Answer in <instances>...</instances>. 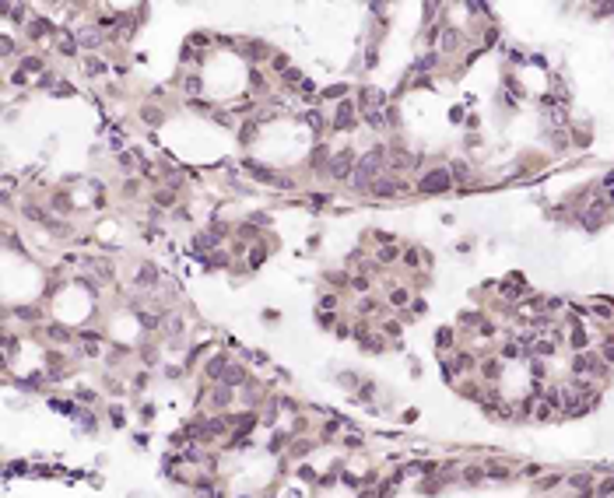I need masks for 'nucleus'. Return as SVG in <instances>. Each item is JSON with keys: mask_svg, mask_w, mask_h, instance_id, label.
Here are the masks:
<instances>
[{"mask_svg": "<svg viewBox=\"0 0 614 498\" xmlns=\"http://www.w3.org/2000/svg\"><path fill=\"white\" fill-rule=\"evenodd\" d=\"M383 169H386V151H383V147H372V151H365L362 161L355 165L351 183H355L358 190H372V183L383 176Z\"/></svg>", "mask_w": 614, "mask_h": 498, "instance_id": "obj_1", "label": "nucleus"}, {"mask_svg": "<svg viewBox=\"0 0 614 498\" xmlns=\"http://www.w3.org/2000/svg\"><path fill=\"white\" fill-rule=\"evenodd\" d=\"M572 372L583 375V379H600L607 372V365H604V358L593 355V351H579V355L572 358Z\"/></svg>", "mask_w": 614, "mask_h": 498, "instance_id": "obj_2", "label": "nucleus"}, {"mask_svg": "<svg viewBox=\"0 0 614 498\" xmlns=\"http://www.w3.org/2000/svg\"><path fill=\"white\" fill-rule=\"evenodd\" d=\"M450 186H453V176H450L446 169H432L428 176L418 179V190H421V193H442V190H450Z\"/></svg>", "mask_w": 614, "mask_h": 498, "instance_id": "obj_3", "label": "nucleus"}, {"mask_svg": "<svg viewBox=\"0 0 614 498\" xmlns=\"http://www.w3.org/2000/svg\"><path fill=\"white\" fill-rule=\"evenodd\" d=\"M355 151H337L333 158H330V176L333 179H351L355 176Z\"/></svg>", "mask_w": 614, "mask_h": 498, "instance_id": "obj_4", "label": "nucleus"}, {"mask_svg": "<svg viewBox=\"0 0 614 498\" xmlns=\"http://www.w3.org/2000/svg\"><path fill=\"white\" fill-rule=\"evenodd\" d=\"M246 172H249L253 179H260V183H270V186H285V190H292V183H288L285 176H277V172H270V169L256 165V161H246Z\"/></svg>", "mask_w": 614, "mask_h": 498, "instance_id": "obj_5", "label": "nucleus"}, {"mask_svg": "<svg viewBox=\"0 0 614 498\" xmlns=\"http://www.w3.org/2000/svg\"><path fill=\"white\" fill-rule=\"evenodd\" d=\"M407 186L400 183V179H386V176H379L376 183H372V190L369 193H376V197H400Z\"/></svg>", "mask_w": 614, "mask_h": 498, "instance_id": "obj_6", "label": "nucleus"}, {"mask_svg": "<svg viewBox=\"0 0 614 498\" xmlns=\"http://www.w3.org/2000/svg\"><path fill=\"white\" fill-rule=\"evenodd\" d=\"M355 123V102H341L333 113V130H348Z\"/></svg>", "mask_w": 614, "mask_h": 498, "instance_id": "obj_7", "label": "nucleus"}, {"mask_svg": "<svg viewBox=\"0 0 614 498\" xmlns=\"http://www.w3.org/2000/svg\"><path fill=\"white\" fill-rule=\"evenodd\" d=\"M607 207H611V200H607V197H593V200L586 204V211H583V217H590V221H597V217H604V214H607Z\"/></svg>", "mask_w": 614, "mask_h": 498, "instance_id": "obj_8", "label": "nucleus"}, {"mask_svg": "<svg viewBox=\"0 0 614 498\" xmlns=\"http://www.w3.org/2000/svg\"><path fill=\"white\" fill-rule=\"evenodd\" d=\"M362 102H365V109H372V113H376V109L386 102V95L379 91V88H365V91H362Z\"/></svg>", "mask_w": 614, "mask_h": 498, "instance_id": "obj_9", "label": "nucleus"}, {"mask_svg": "<svg viewBox=\"0 0 614 498\" xmlns=\"http://www.w3.org/2000/svg\"><path fill=\"white\" fill-rule=\"evenodd\" d=\"M554 414H558L554 404H547V400H537V404H534V418H537V421H551Z\"/></svg>", "mask_w": 614, "mask_h": 498, "instance_id": "obj_10", "label": "nucleus"}, {"mask_svg": "<svg viewBox=\"0 0 614 498\" xmlns=\"http://www.w3.org/2000/svg\"><path fill=\"white\" fill-rule=\"evenodd\" d=\"M137 281L141 285H158V270H154V263H141V274H137Z\"/></svg>", "mask_w": 614, "mask_h": 498, "instance_id": "obj_11", "label": "nucleus"}, {"mask_svg": "<svg viewBox=\"0 0 614 498\" xmlns=\"http://www.w3.org/2000/svg\"><path fill=\"white\" fill-rule=\"evenodd\" d=\"M457 46H463V35H460V32H457V28L442 32V49L450 53V49H457Z\"/></svg>", "mask_w": 614, "mask_h": 498, "instance_id": "obj_12", "label": "nucleus"}, {"mask_svg": "<svg viewBox=\"0 0 614 498\" xmlns=\"http://www.w3.org/2000/svg\"><path fill=\"white\" fill-rule=\"evenodd\" d=\"M407 302H411L407 288H393V291H389V305H393V309H404Z\"/></svg>", "mask_w": 614, "mask_h": 498, "instance_id": "obj_13", "label": "nucleus"}, {"mask_svg": "<svg viewBox=\"0 0 614 498\" xmlns=\"http://www.w3.org/2000/svg\"><path fill=\"white\" fill-rule=\"evenodd\" d=\"M193 249H197V253H207V249H214V235H211V232L197 235V239H193Z\"/></svg>", "mask_w": 614, "mask_h": 498, "instance_id": "obj_14", "label": "nucleus"}, {"mask_svg": "<svg viewBox=\"0 0 614 498\" xmlns=\"http://www.w3.org/2000/svg\"><path fill=\"white\" fill-rule=\"evenodd\" d=\"M481 375H484V379H498V358L481 361Z\"/></svg>", "mask_w": 614, "mask_h": 498, "instance_id": "obj_15", "label": "nucleus"}, {"mask_svg": "<svg viewBox=\"0 0 614 498\" xmlns=\"http://www.w3.org/2000/svg\"><path fill=\"white\" fill-rule=\"evenodd\" d=\"M397 256H400V249H397V246H393V242H386L383 249H379V263H393V260H397Z\"/></svg>", "mask_w": 614, "mask_h": 498, "instance_id": "obj_16", "label": "nucleus"}, {"mask_svg": "<svg viewBox=\"0 0 614 498\" xmlns=\"http://www.w3.org/2000/svg\"><path fill=\"white\" fill-rule=\"evenodd\" d=\"M450 176H453V179H460V183H467V179H470V169H467V161H453Z\"/></svg>", "mask_w": 614, "mask_h": 498, "instance_id": "obj_17", "label": "nucleus"}, {"mask_svg": "<svg viewBox=\"0 0 614 498\" xmlns=\"http://www.w3.org/2000/svg\"><path fill=\"white\" fill-rule=\"evenodd\" d=\"M229 400H232V390H229V386H225V382H221V386L214 390V404L221 407V404H229Z\"/></svg>", "mask_w": 614, "mask_h": 498, "instance_id": "obj_18", "label": "nucleus"}, {"mask_svg": "<svg viewBox=\"0 0 614 498\" xmlns=\"http://www.w3.org/2000/svg\"><path fill=\"white\" fill-rule=\"evenodd\" d=\"M60 53H67V57H74V53H77V42L71 39V35H64V39H60Z\"/></svg>", "mask_w": 614, "mask_h": 498, "instance_id": "obj_19", "label": "nucleus"}, {"mask_svg": "<svg viewBox=\"0 0 614 498\" xmlns=\"http://www.w3.org/2000/svg\"><path fill=\"white\" fill-rule=\"evenodd\" d=\"M435 344H439V348H450V344H453V330H439V334H435Z\"/></svg>", "mask_w": 614, "mask_h": 498, "instance_id": "obj_20", "label": "nucleus"}, {"mask_svg": "<svg viewBox=\"0 0 614 498\" xmlns=\"http://www.w3.org/2000/svg\"><path fill=\"white\" fill-rule=\"evenodd\" d=\"M169 334H172V337L183 334V319H179V316H169Z\"/></svg>", "mask_w": 614, "mask_h": 498, "instance_id": "obj_21", "label": "nucleus"}, {"mask_svg": "<svg viewBox=\"0 0 614 498\" xmlns=\"http://www.w3.org/2000/svg\"><path fill=\"white\" fill-rule=\"evenodd\" d=\"M0 46H4V49H0L4 57H11V53H14V39H11V35H0Z\"/></svg>", "mask_w": 614, "mask_h": 498, "instance_id": "obj_22", "label": "nucleus"}, {"mask_svg": "<svg viewBox=\"0 0 614 498\" xmlns=\"http://www.w3.org/2000/svg\"><path fill=\"white\" fill-rule=\"evenodd\" d=\"M404 263H407V267H418V263H421L418 249H407V253H404Z\"/></svg>", "mask_w": 614, "mask_h": 498, "instance_id": "obj_23", "label": "nucleus"}, {"mask_svg": "<svg viewBox=\"0 0 614 498\" xmlns=\"http://www.w3.org/2000/svg\"><path fill=\"white\" fill-rule=\"evenodd\" d=\"M239 137H242V141L249 144V141H253V137H256V127H253V123H246V127L239 130Z\"/></svg>", "mask_w": 614, "mask_h": 498, "instance_id": "obj_24", "label": "nucleus"}, {"mask_svg": "<svg viewBox=\"0 0 614 498\" xmlns=\"http://www.w3.org/2000/svg\"><path fill=\"white\" fill-rule=\"evenodd\" d=\"M600 358H604V365H614V344H604V348H600Z\"/></svg>", "mask_w": 614, "mask_h": 498, "instance_id": "obj_25", "label": "nucleus"}, {"mask_svg": "<svg viewBox=\"0 0 614 498\" xmlns=\"http://www.w3.org/2000/svg\"><path fill=\"white\" fill-rule=\"evenodd\" d=\"M141 116H144L148 123H161V113H158V109H151V105H148V109H144Z\"/></svg>", "mask_w": 614, "mask_h": 498, "instance_id": "obj_26", "label": "nucleus"}, {"mask_svg": "<svg viewBox=\"0 0 614 498\" xmlns=\"http://www.w3.org/2000/svg\"><path fill=\"white\" fill-rule=\"evenodd\" d=\"M502 355L509 358V361H516V358H520V344H506V348H502Z\"/></svg>", "mask_w": 614, "mask_h": 498, "instance_id": "obj_27", "label": "nucleus"}, {"mask_svg": "<svg viewBox=\"0 0 614 498\" xmlns=\"http://www.w3.org/2000/svg\"><path fill=\"white\" fill-rule=\"evenodd\" d=\"M572 344H576V348H579V351H583V348H586V334H583V330H579V326H576V334H572Z\"/></svg>", "mask_w": 614, "mask_h": 498, "instance_id": "obj_28", "label": "nucleus"}, {"mask_svg": "<svg viewBox=\"0 0 614 498\" xmlns=\"http://www.w3.org/2000/svg\"><path fill=\"white\" fill-rule=\"evenodd\" d=\"M225 382H242V368H229L225 372Z\"/></svg>", "mask_w": 614, "mask_h": 498, "instance_id": "obj_29", "label": "nucleus"}, {"mask_svg": "<svg viewBox=\"0 0 614 498\" xmlns=\"http://www.w3.org/2000/svg\"><path fill=\"white\" fill-rule=\"evenodd\" d=\"M249 53H253V60H260V57H267V46H263V42H253Z\"/></svg>", "mask_w": 614, "mask_h": 498, "instance_id": "obj_30", "label": "nucleus"}, {"mask_svg": "<svg viewBox=\"0 0 614 498\" xmlns=\"http://www.w3.org/2000/svg\"><path fill=\"white\" fill-rule=\"evenodd\" d=\"M186 91L197 95V91H200V77H186Z\"/></svg>", "mask_w": 614, "mask_h": 498, "instance_id": "obj_31", "label": "nucleus"}, {"mask_svg": "<svg viewBox=\"0 0 614 498\" xmlns=\"http://www.w3.org/2000/svg\"><path fill=\"white\" fill-rule=\"evenodd\" d=\"M25 214H28V217H32V221H46V217H42V211H39V207H32V204H28V207H25Z\"/></svg>", "mask_w": 614, "mask_h": 498, "instance_id": "obj_32", "label": "nucleus"}, {"mask_svg": "<svg viewBox=\"0 0 614 498\" xmlns=\"http://www.w3.org/2000/svg\"><path fill=\"white\" fill-rule=\"evenodd\" d=\"M39 67H42V64H39V60H35V57H28V60H25V64H21V71H39Z\"/></svg>", "mask_w": 614, "mask_h": 498, "instance_id": "obj_33", "label": "nucleus"}, {"mask_svg": "<svg viewBox=\"0 0 614 498\" xmlns=\"http://www.w3.org/2000/svg\"><path fill=\"white\" fill-rule=\"evenodd\" d=\"M323 95H326V98H341V95H344V84H337V88H326Z\"/></svg>", "mask_w": 614, "mask_h": 498, "instance_id": "obj_34", "label": "nucleus"}, {"mask_svg": "<svg viewBox=\"0 0 614 498\" xmlns=\"http://www.w3.org/2000/svg\"><path fill=\"white\" fill-rule=\"evenodd\" d=\"M49 337H57V341H67V337H71V334H67V330H64V326H53V330H49Z\"/></svg>", "mask_w": 614, "mask_h": 498, "instance_id": "obj_35", "label": "nucleus"}, {"mask_svg": "<svg viewBox=\"0 0 614 498\" xmlns=\"http://www.w3.org/2000/svg\"><path fill=\"white\" fill-rule=\"evenodd\" d=\"M593 312H597V316H604V319H611V316H614V309H611V305H597Z\"/></svg>", "mask_w": 614, "mask_h": 498, "instance_id": "obj_36", "label": "nucleus"}, {"mask_svg": "<svg viewBox=\"0 0 614 498\" xmlns=\"http://www.w3.org/2000/svg\"><path fill=\"white\" fill-rule=\"evenodd\" d=\"M172 200H176V193H165V190H161V193H158V204H165V207H169V204H172Z\"/></svg>", "mask_w": 614, "mask_h": 498, "instance_id": "obj_37", "label": "nucleus"}, {"mask_svg": "<svg viewBox=\"0 0 614 498\" xmlns=\"http://www.w3.org/2000/svg\"><path fill=\"white\" fill-rule=\"evenodd\" d=\"M344 446H348V449H358V446H362V438H358V435H348V438H344Z\"/></svg>", "mask_w": 614, "mask_h": 498, "instance_id": "obj_38", "label": "nucleus"}, {"mask_svg": "<svg viewBox=\"0 0 614 498\" xmlns=\"http://www.w3.org/2000/svg\"><path fill=\"white\" fill-rule=\"evenodd\" d=\"M249 77H253V88H256V91H263V77H260V71H253Z\"/></svg>", "mask_w": 614, "mask_h": 498, "instance_id": "obj_39", "label": "nucleus"}, {"mask_svg": "<svg viewBox=\"0 0 614 498\" xmlns=\"http://www.w3.org/2000/svg\"><path fill=\"white\" fill-rule=\"evenodd\" d=\"M120 165L123 169H134V154H120Z\"/></svg>", "mask_w": 614, "mask_h": 498, "instance_id": "obj_40", "label": "nucleus"}, {"mask_svg": "<svg viewBox=\"0 0 614 498\" xmlns=\"http://www.w3.org/2000/svg\"><path fill=\"white\" fill-rule=\"evenodd\" d=\"M319 305H323V309H333V305H337V298H333V295H323V302H319Z\"/></svg>", "mask_w": 614, "mask_h": 498, "instance_id": "obj_41", "label": "nucleus"}, {"mask_svg": "<svg viewBox=\"0 0 614 498\" xmlns=\"http://www.w3.org/2000/svg\"><path fill=\"white\" fill-rule=\"evenodd\" d=\"M481 477H484V474H481L477 467H470V470H467V481H481Z\"/></svg>", "mask_w": 614, "mask_h": 498, "instance_id": "obj_42", "label": "nucleus"}, {"mask_svg": "<svg viewBox=\"0 0 614 498\" xmlns=\"http://www.w3.org/2000/svg\"><path fill=\"white\" fill-rule=\"evenodd\" d=\"M383 330H386V334H389V337H397V334H400V323H386Z\"/></svg>", "mask_w": 614, "mask_h": 498, "instance_id": "obj_43", "label": "nucleus"}, {"mask_svg": "<svg viewBox=\"0 0 614 498\" xmlns=\"http://www.w3.org/2000/svg\"><path fill=\"white\" fill-rule=\"evenodd\" d=\"M614 491V481H604V484H600V491H597V495H611Z\"/></svg>", "mask_w": 614, "mask_h": 498, "instance_id": "obj_44", "label": "nucleus"}, {"mask_svg": "<svg viewBox=\"0 0 614 498\" xmlns=\"http://www.w3.org/2000/svg\"><path fill=\"white\" fill-rule=\"evenodd\" d=\"M351 285L358 288V291H369V281H365V278H355V281H351Z\"/></svg>", "mask_w": 614, "mask_h": 498, "instance_id": "obj_45", "label": "nucleus"}]
</instances>
